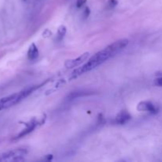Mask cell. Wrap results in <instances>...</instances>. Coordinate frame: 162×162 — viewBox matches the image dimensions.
Wrapping results in <instances>:
<instances>
[{
  "label": "cell",
  "instance_id": "obj_1",
  "mask_svg": "<svg viewBox=\"0 0 162 162\" xmlns=\"http://www.w3.org/2000/svg\"><path fill=\"white\" fill-rule=\"evenodd\" d=\"M128 39H120L112 43L104 49L99 51L95 55H93L84 65L73 70L70 75V79L71 80V79L76 78L82 74H84L85 73L90 71L98 66L101 65L102 63L109 60V58H112L115 55L122 52L128 45Z\"/></svg>",
  "mask_w": 162,
  "mask_h": 162
},
{
  "label": "cell",
  "instance_id": "obj_5",
  "mask_svg": "<svg viewBox=\"0 0 162 162\" xmlns=\"http://www.w3.org/2000/svg\"><path fill=\"white\" fill-rule=\"evenodd\" d=\"M89 55H90L89 52H85V53L81 55L78 58H72V59H67L64 63V67L68 69L74 68V67H78V66H80L81 64L83 63L85 61H86L88 59V58L89 57Z\"/></svg>",
  "mask_w": 162,
  "mask_h": 162
},
{
  "label": "cell",
  "instance_id": "obj_9",
  "mask_svg": "<svg viewBox=\"0 0 162 162\" xmlns=\"http://www.w3.org/2000/svg\"><path fill=\"white\" fill-rule=\"evenodd\" d=\"M66 33H67V28H66L65 25H60L58 28V30H57V40H63L64 36L66 35Z\"/></svg>",
  "mask_w": 162,
  "mask_h": 162
},
{
  "label": "cell",
  "instance_id": "obj_6",
  "mask_svg": "<svg viewBox=\"0 0 162 162\" xmlns=\"http://www.w3.org/2000/svg\"><path fill=\"white\" fill-rule=\"evenodd\" d=\"M136 109L139 112H148L152 114H155L158 112V108L150 101L139 102Z\"/></svg>",
  "mask_w": 162,
  "mask_h": 162
},
{
  "label": "cell",
  "instance_id": "obj_3",
  "mask_svg": "<svg viewBox=\"0 0 162 162\" xmlns=\"http://www.w3.org/2000/svg\"><path fill=\"white\" fill-rule=\"evenodd\" d=\"M26 148H18L0 154V161H20L28 154Z\"/></svg>",
  "mask_w": 162,
  "mask_h": 162
},
{
  "label": "cell",
  "instance_id": "obj_10",
  "mask_svg": "<svg viewBox=\"0 0 162 162\" xmlns=\"http://www.w3.org/2000/svg\"><path fill=\"white\" fill-rule=\"evenodd\" d=\"M118 4V0H109L108 1V6L109 8H114Z\"/></svg>",
  "mask_w": 162,
  "mask_h": 162
},
{
  "label": "cell",
  "instance_id": "obj_13",
  "mask_svg": "<svg viewBox=\"0 0 162 162\" xmlns=\"http://www.w3.org/2000/svg\"><path fill=\"white\" fill-rule=\"evenodd\" d=\"M89 13H90V10H89V7H85V11H84V13H85V17H88L89 14Z\"/></svg>",
  "mask_w": 162,
  "mask_h": 162
},
{
  "label": "cell",
  "instance_id": "obj_11",
  "mask_svg": "<svg viewBox=\"0 0 162 162\" xmlns=\"http://www.w3.org/2000/svg\"><path fill=\"white\" fill-rule=\"evenodd\" d=\"M86 2L87 0H77V2H76V7H77L78 8H81Z\"/></svg>",
  "mask_w": 162,
  "mask_h": 162
},
{
  "label": "cell",
  "instance_id": "obj_12",
  "mask_svg": "<svg viewBox=\"0 0 162 162\" xmlns=\"http://www.w3.org/2000/svg\"><path fill=\"white\" fill-rule=\"evenodd\" d=\"M154 84H155L157 86H162V77L158 78L156 79L154 81Z\"/></svg>",
  "mask_w": 162,
  "mask_h": 162
},
{
  "label": "cell",
  "instance_id": "obj_2",
  "mask_svg": "<svg viewBox=\"0 0 162 162\" xmlns=\"http://www.w3.org/2000/svg\"><path fill=\"white\" fill-rule=\"evenodd\" d=\"M44 85V83L40 84V85H33V86L27 87L26 89H23V90L20 91L18 93H16V94H11L10 96H7V97H3V98L0 99V111L4 110V109H9L10 107H13V106L16 105L17 104H18L19 102H21L22 100H23L24 99L26 98L27 97L32 94L36 89H39L40 87H41V85Z\"/></svg>",
  "mask_w": 162,
  "mask_h": 162
},
{
  "label": "cell",
  "instance_id": "obj_4",
  "mask_svg": "<svg viewBox=\"0 0 162 162\" xmlns=\"http://www.w3.org/2000/svg\"><path fill=\"white\" fill-rule=\"evenodd\" d=\"M44 120H45V116L43 117V115H42L40 118H37H37H33L32 119H30L28 123H26V124H25V128L23 129V130L14 138V139H21V138L28 134L29 133H31V132H33L38 126L42 125V124L44 123Z\"/></svg>",
  "mask_w": 162,
  "mask_h": 162
},
{
  "label": "cell",
  "instance_id": "obj_8",
  "mask_svg": "<svg viewBox=\"0 0 162 162\" xmlns=\"http://www.w3.org/2000/svg\"><path fill=\"white\" fill-rule=\"evenodd\" d=\"M39 56V50L38 48L37 47L35 43H31L29 48L28 49V52H27V57L29 60L33 61L37 59V57Z\"/></svg>",
  "mask_w": 162,
  "mask_h": 162
},
{
  "label": "cell",
  "instance_id": "obj_14",
  "mask_svg": "<svg viewBox=\"0 0 162 162\" xmlns=\"http://www.w3.org/2000/svg\"></svg>",
  "mask_w": 162,
  "mask_h": 162
},
{
  "label": "cell",
  "instance_id": "obj_7",
  "mask_svg": "<svg viewBox=\"0 0 162 162\" xmlns=\"http://www.w3.org/2000/svg\"><path fill=\"white\" fill-rule=\"evenodd\" d=\"M130 119H131V115H130V113L128 112H127V111H122V112L117 114V115L115 118V120H114V123L115 124L124 125L126 123L128 122Z\"/></svg>",
  "mask_w": 162,
  "mask_h": 162
}]
</instances>
